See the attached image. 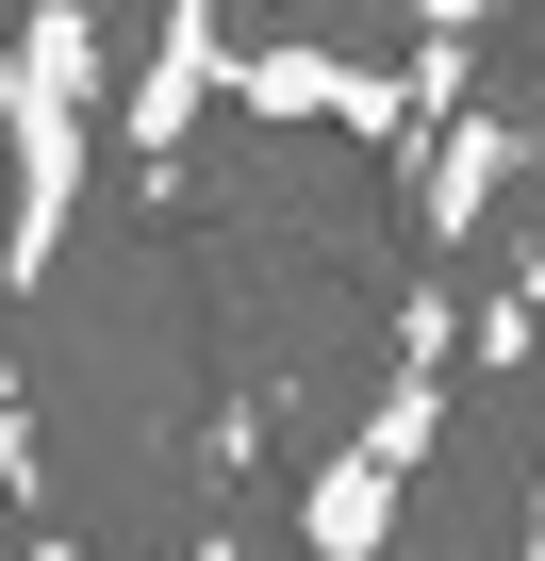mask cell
Instances as JSON below:
<instances>
[{"instance_id": "8992f818", "label": "cell", "mask_w": 545, "mask_h": 561, "mask_svg": "<svg viewBox=\"0 0 545 561\" xmlns=\"http://www.w3.org/2000/svg\"><path fill=\"white\" fill-rule=\"evenodd\" d=\"M18 561H83V545H67V528H34V545H18Z\"/></svg>"}, {"instance_id": "7a4b0ae2", "label": "cell", "mask_w": 545, "mask_h": 561, "mask_svg": "<svg viewBox=\"0 0 545 561\" xmlns=\"http://www.w3.org/2000/svg\"><path fill=\"white\" fill-rule=\"evenodd\" d=\"M430 446H446V298H413V347H397L381 413L315 462L298 545H315V561H381V545H397V512H413V479H430Z\"/></svg>"}, {"instance_id": "277c9868", "label": "cell", "mask_w": 545, "mask_h": 561, "mask_svg": "<svg viewBox=\"0 0 545 561\" xmlns=\"http://www.w3.org/2000/svg\"><path fill=\"white\" fill-rule=\"evenodd\" d=\"M512 165H529V133H512V116H446V165H430V231L463 248V231L512 198Z\"/></svg>"}, {"instance_id": "52a82bcc", "label": "cell", "mask_w": 545, "mask_h": 561, "mask_svg": "<svg viewBox=\"0 0 545 561\" xmlns=\"http://www.w3.org/2000/svg\"><path fill=\"white\" fill-rule=\"evenodd\" d=\"M529 561H545V512H529Z\"/></svg>"}, {"instance_id": "6da1fadb", "label": "cell", "mask_w": 545, "mask_h": 561, "mask_svg": "<svg viewBox=\"0 0 545 561\" xmlns=\"http://www.w3.org/2000/svg\"><path fill=\"white\" fill-rule=\"evenodd\" d=\"M100 18H18V100H0V280H50L100 149Z\"/></svg>"}, {"instance_id": "5b68a950", "label": "cell", "mask_w": 545, "mask_h": 561, "mask_svg": "<svg viewBox=\"0 0 545 561\" xmlns=\"http://www.w3.org/2000/svg\"><path fill=\"white\" fill-rule=\"evenodd\" d=\"M0 446H18V347H0Z\"/></svg>"}, {"instance_id": "3957f363", "label": "cell", "mask_w": 545, "mask_h": 561, "mask_svg": "<svg viewBox=\"0 0 545 561\" xmlns=\"http://www.w3.org/2000/svg\"><path fill=\"white\" fill-rule=\"evenodd\" d=\"M215 83H231V34H215V18H166V34H149V83H133V165H166Z\"/></svg>"}]
</instances>
